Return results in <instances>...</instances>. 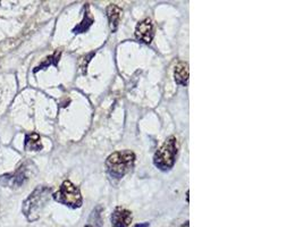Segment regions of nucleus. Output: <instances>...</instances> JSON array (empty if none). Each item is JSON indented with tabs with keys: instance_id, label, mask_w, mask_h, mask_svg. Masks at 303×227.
<instances>
[{
	"instance_id": "obj_1",
	"label": "nucleus",
	"mask_w": 303,
	"mask_h": 227,
	"mask_svg": "<svg viewBox=\"0 0 303 227\" xmlns=\"http://www.w3.org/2000/svg\"><path fill=\"white\" fill-rule=\"evenodd\" d=\"M51 188L48 186H38L23 202L22 211L27 221L33 223L40 218L41 211L49 201Z\"/></svg>"
},
{
	"instance_id": "obj_2",
	"label": "nucleus",
	"mask_w": 303,
	"mask_h": 227,
	"mask_svg": "<svg viewBox=\"0 0 303 227\" xmlns=\"http://www.w3.org/2000/svg\"><path fill=\"white\" fill-rule=\"evenodd\" d=\"M136 163V155L131 150H121L113 153L106 160V168L109 176L114 179H122L132 170Z\"/></svg>"
},
{
	"instance_id": "obj_3",
	"label": "nucleus",
	"mask_w": 303,
	"mask_h": 227,
	"mask_svg": "<svg viewBox=\"0 0 303 227\" xmlns=\"http://www.w3.org/2000/svg\"><path fill=\"white\" fill-rule=\"evenodd\" d=\"M177 153H179V143L175 136L172 135L156 151L153 156V164L158 169L167 172L175 165Z\"/></svg>"
},
{
	"instance_id": "obj_4",
	"label": "nucleus",
	"mask_w": 303,
	"mask_h": 227,
	"mask_svg": "<svg viewBox=\"0 0 303 227\" xmlns=\"http://www.w3.org/2000/svg\"><path fill=\"white\" fill-rule=\"evenodd\" d=\"M52 198L60 205L70 207L72 209H78L83 205V198L80 188L69 179L61 183L58 191L52 195Z\"/></svg>"
},
{
	"instance_id": "obj_5",
	"label": "nucleus",
	"mask_w": 303,
	"mask_h": 227,
	"mask_svg": "<svg viewBox=\"0 0 303 227\" xmlns=\"http://www.w3.org/2000/svg\"><path fill=\"white\" fill-rule=\"evenodd\" d=\"M28 168L27 163L21 165L15 172L7 173L0 176V186L17 188L23 186L28 181Z\"/></svg>"
},
{
	"instance_id": "obj_6",
	"label": "nucleus",
	"mask_w": 303,
	"mask_h": 227,
	"mask_svg": "<svg viewBox=\"0 0 303 227\" xmlns=\"http://www.w3.org/2000/svg\"><path fill=\"white\" fill-rule=\"evenodd\" d=\"M155 36V28L150 18H144L138 23L136 27V37L146 45H150Z\"/></svg>"
},
{
	"instance_id": "obj_7",
	"label": "nucleus",
	"mask_w": 303,
	"mask_h": 227,
	"mask_svg": "<svg viewBox=\"0 0 303 227\" xmlns=\"http://www.w3.org/2000/svg\"><path fill=\"white\" fill-rule=\"evenodd\" d=\"M133 220L132 212L124 207H116L110 216L113 227H128Z\"/></svg>"
},
{
	"instance_id": "obj_8",
	"label": "nucleus",
	"mask_w": 303,
	"mask_h": 227,
	"mask_svg": "<svg viewBox=\"0 0 303 227\" xmlns=\"http://www.w3.org/2000/svg\"><path fill=\"white\" fill-rule=\"evenodd\" d=\"M174 79L176 84L186 87L189 83V65L185 61H180L176 64L174 69Z\"/></svg>"
},
{
	"instance_id": "obj_9",
	"label": "nucleus",
	"mask_w": 303,
	"mask_h": 227,
	"mask_svg": "<svg viewBox=\"0 0 303 227\" xmlns=\"http://www.w3.org/2000/svg\"><path fill=\"white\" fill-rule=\"evenodd\" d=\"M107 17H108V21H109V25L110 28H112V31L115 32L117 30V27L119 25V22H121V17H122V8L117 6V5L112 4L109 5L107 7Z\"/></svg>"
},
{
	"instance_id": "obj_10",
	"label": "nucleus",
	"mask_w": 303,
	"mask_h": 227,
	"mask_svg": "<svg viewBox=\"0 0 303 227\" xmlns=\"http://www.w3.org/2000/svg\"><path fill=\"white\" fill-rule=\"evenodd\" d=\"M24 148L26 151H40L42 150L43 145L41 142L40 135L38 133H28L25 135V142H24Z\"/></svg>"
},
{
	"instance_id": "obj_11",
	"label": "nucleus",
	"mask_w": 303,
	"mask_h": 227,
	"mask_svg": "<svg viewBox=\"0 0 303 227\" xmlns=\"http://www.w3.org/2000/svg\"><path fill=\"white\" fill-rule=\"evenodd\" d=\"M60 55H61V51L60 50H57L52 55L48 56L47 58L45 60H43L39 66H37V67L35 69H33V73H38L41 69H46V68L49 67V66H57V65H58V63H59Z\"/></svg>"
},
{
	"instance_id": "obj_12",
	"label": "nucleus",
	"mask_w": 303,
	"mask_h": 227,
	"mask_svg": "<svg viewBox=\"0 0 303 227\" xmlns=\"http://www.w3.org/2000/svg\"><path fill=\"white\" fill-rule=\"evenodd\" d=\"M93 22H94L93 17L91 16V14L89 12V6H86L83 21H82L80 24H78L73 28V32L75 33V34H79V33H84L89 30L90 26L93 24Z\"/></svg>"
},
{
	"instance_id": "obj_13",
	"label": "nucleus",
	"mask_w": 303,
	"mask_h": 227,
	"mask_svg": "<svg viewBox=\"0 0 303 227\" xmlns=\"http://www.w3.org/2000/svg\"><path fill=\"white\" fill-rule=\"evenodd\" d=\"M134 227H149V223H143V224H137Z\"/></svg>"
},
{
	"instance_id": "obj_14",
	"label": "nucleus",
	"mask_w": 303,
	"mask_h": 227,
	"mask_svg": "<svg viewBox=\"0 0 303 227\" xmlns=\"http://www.w3.org/2000/svg\"><path fill=\"white\" fill-rule=\"evenodd\" d=\"M84 227H94V226H92V225H85Z\"/></svg>"
}]
</instances>
